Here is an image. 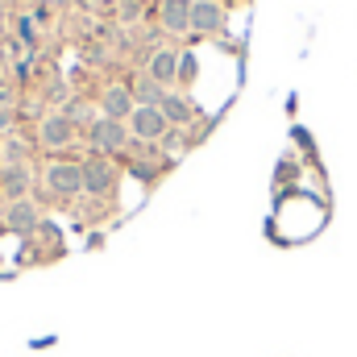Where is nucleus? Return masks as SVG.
Returning a JSON list of instances; mask_svg holds the SVG:
<instances>
[{"label": "nucleus", "instance_id": "1", "mask_svg": "<svg viewBox=\"0 0 357 357\" xmlns=\"http://www.w3.org/2000/svg\"><path fill=\"white\" fill-rule=\"evenodd\" d=\"M46 195H50V204H75L79 195H84V167L75 162V158H54L50 167H46Z\"/></svg>", "mask_w": 357, "mask_h": 357}, {"label": "nucleus", "instance_id": "2", "mask_svg": "<svg viewBox=\"0 0 357 357\" xmlns=\"http://www.w3.org/2000/svg\"><path fill=\"white\" fill-rule=\"evenodd\" d=\"M129 142H133V133H129V125H125V121H112V116H91V121H88L91 154L112 158V154H125V150H129Z\"/></svg>", "mask_w": 357, "mask_h": 357}, {"label": "nucleus", "instance_id": "3", "mask_svg": "<svg viewBox=\"0 0 357 357\" xmlns=\"http://www.w3.org/2000/svg\"><path fill=\"white\" fill-rule=\"evenodd\" d=\"M79 167H84V195H91V199H112V195H116L121 171L112 167V158L91 154V158H84Z\"/></svg>", "mask_w": 357, "mask_h": 357}, {"label": "nucleus", "instance_id": "4", "mask_svg": "<svg viewBox=\"0 0 357 357\" xmlns=\"http://www.w3.org/2000/svg\"><path fill=\"white\" fill-rule=\"evenodd\" d=\"M129 133H133V142L154 146V142H162V137L171 133V125H167V116H162L158 108L137 104V108H133V116H129Z\"/></svg>", "mask_w": 357, "mask_h": 357}, {"label": "nucleus", "instance_id": "5", "mask_svg": "<svg viewBox=\"0 0 357 357\" xmlns=\"http://www.w3.org/2000/svg\"><path fill=\"white\" fill-rule=\"evenodd\" d=\"M4 233H17V237H33L42 229V208L33 199H17V204H4Z\"/></svg>", "mask_w": 357, "mask_h": 357}, {"label": "nucleus", "instance_id": "6", "mask_svg": "<svg viewBox=\"0 0 357 357\" xmlns=\"http://www.w3.org/2000/svg\"><path fill=\"white\" fill-rule=\"evenodd\" d=\"M38 142H42L46 150H67V146L75 142V121H71L67 112H46L42 125H38Z\"/></svg>", "mask_w": 357, "mask_h": 357}, {"label": "nucleus", "instance_id": "7", "mask_svg": "<svg viewBox=\"0 0 357 357\" xmlns=\"http://www.w3.org/2000/svg\"><path fill=\"white\" fill-rule=\"evenodd\" d=\"M158 112L167 116V125H171V129H191V125H195V116H199V108H195V104H191V100H187L178 88L162 91Z\"/></svg>", "mask_w": 357, "mask_h": 357}, {"label": "nucleus", "instance_id": "8", "mask_svg": "<svg viewBox=\"0 0 357 357\" xmlns=\"http://www.w3.org/2000/svg\"><path fill=\"white\" fill-rule=\"evenodd\" d=\"M225 29V4L220 0H191V33L212 38Z\"/></svg>", "mask_w": 357, "mask_h": 357}, {"label": "nucleus", "instance_id": "9", "mask_svg": "<svg viewBox=\"0 0 357 357\" xmlns=\"http://www.w3.org/2000/svg\"><path fill=\"white\" fill-rule=\"evenodd\" d=\"M146 75L158 79L167 91L178 88V50L175 46H158V50H150V59H146Z\"/></svg>", "mask_w": 357, "mask_h": 357}, {"label": "nucleus", "instance_id": "10", "mask_svg": "<svg viewBox=\"0 0 357 357\" xmlns=\"http://www.w3.org/2000/svg\"><path fill=\"white\" fill-rule=\"evenodd\" d=\"M29 191H33V171H29V162H17V167H4V171H0V199H4V204L29 199Z\"/></svg>", "mask_w": 357, "mask_h": 357}, {"label": "nucleus", "instance_id": "11", "mask_svg": "<svg viewBox=\"0 0 357 357\" xmlns=\"http://www.w3.org/2000/svg\"><path fill=\"white\" fill-rule=\"evenodd\" d=\"M133 108H137V100H133L129 84H112V88L100 91V116H112V121H125L129 125Z\"/></svg>", "mask_w": 357, "mask_h": 357}, {"label": "nucleus", "instance_id": "12", "mask_svg": "<svg viewBox=\"0 0 357 357\" xmlns=\"http://www.w3.org/2000/svg\"><path fill=\"white\" fill-rule=\"evenodd\" d=\"M158 25L167 33H191V0H158Z\"/></svg>", "mask_w": 357, "mask_h": 357}, {"label": "nucleus", "instance_id": "13", "mask_svg": "<svg viewBox=\"0 0 357 357\" xmlns=\"http://www.w3.org/2000/svg\"><path fill=\"white\" fill-rule=\"evenodd\" d=\"M125 84L133 91V100L146 104V108H158V100H162V91H167L158 79H150V75H137V79H125Z\"/></svg>", "mask_w": 357, "mask_h": 357}, {"label": "nucleus", "instance_id": "14", "mask_svg": "<svg viewBox=\"0 0 357 357\" xmlns=\"http://www.w3.org/2000/svg\"><path fill=\"white\" fill-rule=\"evenodd\" d=\"M191 75H195V59H191V54H178V84L187 88V84H191Z\"/></svg>", "mask_w": 357, "mask_h": 357}, {"label": "nucleus", "instance_id": "15", "mask_svg": "<svg viewBox=\"0 0 357 357\" xmlns=\"http://www.w3.org/2000/svg\"><path fill=\"white\" fill-rule=\"evenodd\" d=\"M137 17H142V4H137V0H133V4L125 0V4H121V21H137Z\"/></svg>", "mask_w": 357, "mask_h": 357}, {"label": "nucleus", "instance_id": "16", "mask_svg": "<svg viewBox=\"0 0 357 357\" xmlns=\"http://www.w3.org/2000/svg\"><path fill=\"white\" fill-rule=\"evenodd\" d=\"M17 29H21V38L33 46V38H38V33H33V21H25V17H21V21H17Z\"/></svg>", "mask_w": 357, "mask_h": 357}, {"label": "nucleus", "instance_id": "17", "mask_svg": "<svg viewBox=\"0 0 357 357\" xmlns=\"http://www.w3.org/2000/svg\"><path fill=\"white\" fill-rule=\"evenodd\" d=\"M4 167H8V162H4V150H0V171H4Z\"/></svg>", "mask_w": 357, "mask_h": 357}]
</instances>
